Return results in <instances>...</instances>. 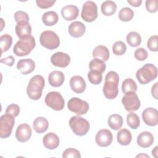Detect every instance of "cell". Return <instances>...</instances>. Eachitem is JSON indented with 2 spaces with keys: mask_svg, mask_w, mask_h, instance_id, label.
Here are the masks:
<instances>
[{
  "mask_svg": "<svg viewBox=\"0 0 158 158\" xmlns=\"http://www.w3.org/2000/svg\"><path fill=\"white\" fill-rule=\"evenodd\" d=\"M89 67L91 70H96L102 73L106 69V65L104 61L94 58L89 62Z\"/></svg>",
  "mask_w": 158,
  "mask_h": 158,
  "instance_id": "obj_31",
  "label": "cell"
},
{
  "mask_svg": "<svg viewBox=\"0 0 158 158\" xmlns=\"http://www.w3.org/2000/svg\"><path fill=\"white\" fill-rule=\"evenodd\" d=\"M88 78L93 85H99L102 80V73L96 70H90L88 73Z\"/></svg>",
  "mask_w": 158,
  "mask_h": 158,
  "instance_id": "obj_36",
  "label": "cell"
},
{
  "mask_svg": "<svg viewBox=\"0 0 158 158\" xmlns=\"http://www.w3.org/2000/svg\"><path fill=\"white\" fill-rule=\"evenodd\" d=\"M15 33L19 39L31 36V27L29 22L20 21L17 22L15 26Z\"/></svg>",
  "mask_w": 158,
  "mask_h": 158,
  "instance_id": "obj_16",
  "label": "cell"
},
{
  "mask_svg": "<svg viewBox=\"0 0 158 158\" xmlns=\"http://www.w3.org/2000/svg\"><path fill=\"white\" fill-rule=\"evenodd\" d=\"M67 107L71 112L78 115L86 114L89 109V104L78 98H72L67 103Z\"/></svg>",
  "mask_w": 158,
  "mask_h": 158,
  "instance_id": "obj_9",
  "label": "cell"
},
{
  "mask_svg": "<svg viewBox=\"0 0 158 158\" xmlns=\"http://www.w3.org/2000/svg\"><path fill=\"white\" fill-rule=\"evenodd\" d=\"M122 102L128 112L137 110L141 105L140 101L136 92H128L125 94L122 99Z\"/></svg>",
  "mask_w": 158,
  "mask_h": 158,
  "instance_id": "obj_11",
  "label": "cell"
},
{
  "mask_svg": "<svg viewBox=\"0 0 158 158\" xmlns=\"http://www.w3.org/2000/svg\"><path fill=\"white\" fill-rule=\"evenodd\" d=\"M143 122L149 126L154 127L158 123V112L152 107H148L142 112Z\"/></svg>",
  "mask_w": 158,
  "mask_h": 158,
  "instance_id": "obj_13",
  "label": "cell"
},
{
  "mask_svg": "<svg viewBox=\"0 0 158 158\" xmlns=\"http://www.w3.org/2000/svg\"><path fill=\"white\" fill-rule=\"evenodd\" d=\"M69 125L72 131L80 136L85 135L90 128L89 122L80 115L72 117L69 120Z\"/></svg>",
  "mask_w": 158,
  "mask_h": 158,
  "instance_id": "obj_5",
  "label": "cell"
},
{
  "mask_svg": "<svg viewBox=\"0 0 158 158\" xmlns=\"http://www.w3.org/2000/svg\"><path fill=\"white\" fill-rule=\"evenodd\" d=\"M56 2V1L50 0H36V3L41 9H47L52 7Z\"/></svg>",
  "mask_w": 158,
  "mask_h": 158,
  "instance_id": "obj_44",
  "label": "cell"
},
{
  "mask_svg": "<svg viewBox=\"0 0 158 158\" xmlns=\"http://www.w3.org/2000/svg\"><path fill=\"white\" fill-rule=\"evenodd\" d=\"M12 44V38L9 34H4L0 37V47L1 54L9 50Z\"/></svg>",
  "mask_w": 158,
  "mask_h": 158,
  "instance_id": "obj_33",
  "label": "cell"
},
{
  "mask_svg": "<svg viewBox=\"0 0 158 158\" xmlns=\"http://www.w3.org/2000/svg\"><path fill=\"white\" fill-rule=\"evenodd\" d=\"M59 17L57 14L54 11H48L43 14L42 16V21L43 23L49 27H51L56 24L58 22Z\"/></svg>",
  "mask_w": 158,
  "mask_h": 158,
  "instance_id": "obj_28",
  "label": "cell"
},
{
  "mask_svg": "<svg viewBox=\"0 0 158 158\" xmlns=\"http://www.w3.org/2000/svg\"><path fill=\"white\" fill-rule=\"evenodd\" d=\"M86 31L85 25L81 22L75 21L71 23L68 27V31L70 36L74 38L82 36Z\"/></svg>",
  "mask_w": 158,
  "mask_h": 158,
  "instance_id": "obj_20",
  "label": "cell"
},
{
  "mask_svg": "<svg viewBox=\"0 0 158 158\" xmlns=\"http://www.w3.org/2000/svg\"><path fill=\"white\" fill-rule=\"evenodd\" d=\"M113 136L112 132L107 129H101L95 136L96 144L100 147H107L112 143Z\"/></svg>",
  "mask_w": 158,
  "mask_h": 158,
  "instance_id": "obj_12",
  "label": "cell"
},
{
  "mask_svg": "<svg viewBox=\"0 0 158 158\" xmlns=\"http://www.w3.org/2000/svg\"><path fill=\"white\" fill-rule=\"evenodd\" d=\"M135 57L139 61H144L148 57V53L147 51L143 48H138L135 50L134 53Z\"/></svg>",
  "mask_w": 158,
  "mask_h": 158,
  "instance_id": "obj_40",
  "label": "cell"
},
{
  "mask_svg": "<svg viewBox=\"0 0 158 158\" xmlns=\"http://www.w3.org/2000/svg\"><path fill=\"white\" fill-rule=\"evenodd\" d=\"M98 7L92 1H86L82 7L81 17L86 22H92L98 17Z\"/></svg>",
  "mask_w": 158,
  "mask_h": 158,
  "instance_id": "obj_10",
  "label": "cell"
},
{
  "mask_svg": "<svg viewBox=\"0 0 158 158\" xmlns=\"http://www.w3.org/2000/svg\"><path fill=\"white\" fill-rule=\"evenodd\" d=\"M101 10L102 14L106 16L112 15L117 10V5L112 1H106L103 2L101 6Z\"/></svg>",
  "mask_w": 158,
  "mask_h": 158,
  "instance_id": "obj_29",
  "label": "cell"
},
{
  "mask_svg": "<svg viewBox=\"0 0 158 158\" xmlns=\"http://www.w3.org/2000/svg\"><path fill=\"white\" fill-rule=\"evenodd\" d=\"M119 76L114 71L109 72L105 77V82L103 86L104 96L109 99H115L118 93Z\"/></svg>",
  "mask_w": 158,
  "mask_h": 158,
  "instance_id": "obj_1",
  "label": "cell"
},
{
  "mask_svg": "<svg viewBox=\"0 0 158 158\" xmlns=\"http://www.w3.org/2000/svg\"><path fill=\"white\" fill-rule=\"evenodd\" d=\"M1 63L6 64L8 66H12L15 62V59L12 56H9L6 58H2L0 60Z\"/></svg>",
  "mask_w": 158,
  "mask_h": 158,
  "instance_id": "obj_45",
  "label": "cell"
},
{
  "mask_svg": "<svg viewBox=\"0 0 158 158\" xmlns=\"http://www.w3.org/2000/svg\"><path fill=\"white\" fill-rule=\"evenodd\" d=\"M127 2L133 7H139L142 3L141 0H128Z\"/></svg>",
  "mask_w": 158,
  "mask_h": 158,
  "instance_id": "obj_47",
  "label": "cell"
},
{
  "mask_svg": "<svg viewBox=\"0 0 158 158\" xmlns=\"http://www.w3.org/2000/svg\"><path fill=\"white\" fill-rule=\"evenodd\" d=\"M44 85L45 81L43 76L36 75L32 77L27 87V94L30 99L35 101L40 99Z\"/></svg>",
  "mask_w": 158,
  "mask_h": 158,
  "instance_id": "obj_2",
  "label": "cell"
},
{
  "mask_svg": "<svg viewBox=\"0 0 158 158\" xmlns=\"http://www.w3.org/2000/svg\"><path fill=\"white\" fill-rule=\"evenodd\" d=\"M43 143L46 149L52 150L59 146L60 143L59 138L54 133L50 132L44 136L43 138Z\"/></svg>",
  "mask_w": 158,
  "mask_h": 158,
  "instance_id": "obj_19",
  "label": "cell"
},
{
  "mask_svg": "<svg viewBox=\"0 0 158 158\" xmlns=\"http://www.w3.org/2000/svg\"><path fill=\"white\" fill-rule=\"evenodd\" d=\"M122 90L125 94L128 92H136L137 91L136 82L132 78H126L122 82Z\"/></svg>",
  "mask_w": 158,
  "mask_h": 158,
  "instance_id": "obj_32",
  "label": "cell"
},
{
  "mask_svg": "<svg viewBox=\"0 0 158 158\" xmlns=\"http://www.w3.org/2000/svg\"><path fill=\"white\" fill-rule=\"evenodd\" d=\"M36 46L35 40L33 36L19 39L13 48V52L17 56L28 55Z\"/></svg>",
  "mask_w": 158,
  "mask_h": 158,
  "instance_id": "obj_4",
  "label": "cell"
},
{
  "mask_svg": "<svg viewBox=\"0 0 158 158\" xmlns=\"http://www.w3.org/2000/svg\"><path fill=\"white\" fill-rule=\"evenodd\" d=\"M63 158H68V157H72V158H80L81 154L79 151L74 148H68L65 149L63 154H62Z\"/></svg>",
  "mask_w": 158,
  "mask_h": 158,
  "instance_id": "obj_39",
  "label": "cell"
},
{
  "mask_svg": "<svg viewBox=\"0 0 158 158\" xmlns=\"http://www.w3.org/2000/svg\"><path fill=\"white\" fill-rule=\"evenodd\" d=\"M126 44L122 41H116L112 46L113 53L116 56H122L126 52Z\"/></svg>",
  "mask_w": 158,
  "mask_h": 158,
  "instance_id": "obj_37",
  "label": "cell"
},
{
  "mask_svg": "<svg viewBox=\"0 0 158 158\" xmlns=\"http://www.w3.org/2000/svg\"><path fill=\"white\" fill-rule=\"evenodd\" d=\"M62 17L67 21L75 20L79 15V10L76 6L70 4L62 7L61 9Z\"/></svg>",
  "mask_w": 158,
  "mask_h": 158,
  "instance_id": "obj_21",
  "label": "cell"
},
{
  "mask_svg": "<svg viewBox=\"0 0 158 158\" xmlns=\"http://www.w3.org/2000/svg\"><path fill=\"white\" fill-rule=\"evenodd\" d=\"M128 44L131 47H137L140 45L141 43V37L140 35L136 31H131L126 38Z\"/></svg>",
  "mask_w": 158,
  "mask_h": 158,
  "instance_id": "obj_30",
  "label": "cell"
},
{
  "mask_svg": "<svg viewBox=\"0 0 158 158\" xmlns=\"http://www.w3.org/2000/svg\"><path fill=\"white\" fill-rule=\"evenodd\" d=\"M127 122L131 129H137L140 125V120L137 114L131 112L127 116Z\"/></svg>",
  "mask_w": 158,
  "mask_h": 158,
  "instance_id": "obj_35",
  "label": "cell"
},
{
  "mask_svg": "<svg viewBox=\"0 0 158 158\" xmlns=\"http://www.w3.org/2000/svg\"><path fill=\"white\" fill-rule=\"evenodd\" d=\"M147 46L150 51L157 52L158 51V36H151L148 40Z\"/></svg>",
  "mask_w": 158,
  "mask_h": 158,
  "instance_id": "obj_38",
  "label": "cell"
},
{
  "mask_svg": "<svg viewBox=\"0 0 158 158\" xmlns=\"http://www.w3.org/2000/svg\"><path fill=\"white\" fill-rule=\"evenodd\" d=\"M6 113L10 114L14 117H16L20 113V107L17 104H11L7 107L6 109Z\"/></svg>",
  "mask_w": 158,
  "mask_h": 158,
  "instance_id": "obj_41",
  "label": "cell"
},
{
  "mask_svg": "<svg viewBox=\"0 0 158 158\" xmlns=\"http://www.w3.org/2000/svg\"><path fill=\"white\" fill-rule=\"evenodd\" d=\"M65 80L64 74L59 70H54L48 75V81L51 86L53 87L60 86Z\"/></svg>",
  "mask_w": 158,
  "mask_h": 158,
  "instance_id": "obj_23",
  "label": "cell"
},
{
  "mask_svg": "<svg viewBox=\"0 0 158 158\" xmlns=\"http://www.w3.org/2000/svg\"><path fill=\"white\" fill-rule=\"evenodd\" d=\"M123 118L119 114H112L107 120V123L110 128L114 130H118L121 128L123 125Z\"/></svg>",
  "mask_w": 158,
  "mask_h": 158,
  "instance_id": "obj_27",
  "label": "cell"
},
{
  "mask_svg": "<svg viewBox=\"0 0 158 158\" xmlns=\"http://www.w3.org/2000/svg\"><path fill=\"white\" fill-rule=\"evenodd\" d=\"M49 127L48 120L43 117H38L36 118L33 122V127L34 130L38 133H42L46 131Z\"/></svg>",
  "mask_w": 158,
  "mask_h": 158,
  "instance_id": "obj_24",
  "label": "cell"
},
{
  "mask_svg": "<svg viewBox=\"0 0 158 158\" xmlns=\"http://www.w3.org/2000/svg\"><path fill=\"white\" fill-rule=\"evenodd\" d=\"M157 148H158V147H157V146H156V147L154 148V149L152 150V156H153L154 157H158V156H157V152H158V151H157Z\"/></svg>",
  "mask_w": 158,
  "mask_h": 158,
  "instance_id": "obj_48",
  "label": "cell"
},
{
  "mask_svg": "<svg viewBox=\"0 0 158 158\" xmlns=\"http://www.w3.org/2000/svg\"><path fill=\"white\" fill-rule=\"evenodd\" d=\"M117 139L120 144L122 146H127L131 141L132 135L128 130L122 128L117 133Z\"/></svg>",
  "mask_w": 158,
  "mask_h": 158,
  "instance_id": "obj_26",
  "label": "cell"
},
{
  "mask_svg": "<svg viewBox=\"0 0 158 158\" xmlns=\"http://www.w3.org/2000/svg\"><path fill=\"white\" fill-rule=\"evenodd\" d=\"M93 56L94 58L101 59L103 61H107L110 56V52L108 48L102 45L96 46L93 51Z\"/></svg>",
  "mask_w": 158,
  "mask_h": 158,
  "instance_id": "obj_25",
  "label": "cell"
},
{
  "mask_svg": "<svg viewBox=\"0 0 158 158\" xmlns=\"http://www.w3.org/2000/svg\"><path fill=\"white\" fill-rule=\"evenodd\" d=\"M31 134L32 130L30 126L27 123H22L16 130L15 138L19 142L24 143L30 139Z\"/></svg>",
  "mask_w": 158,
  "mask_h": 158,
  "instance_id": "obj_15",
  "label": "cell"
},
{
  "mask_svg": "<svg viewBox=\"0 0 158 158\" xmlns=\"http://www.w3.org/2000/svg\"><path fill=\"white\" fill-rule=\"evenodd\" d=\"M14 123V116L6 113L1 115L0 118V137L1 138H7L10 136Z\"/></svg>",
  "mask_w": 158,
  "mask_h": 158,
  "instance_id": "obj_7",
  "label": "cell"
},
{
  "mask_svg": "<svg viewBox=\"0 0 158 158\" xmlns=\"http://www.w3.org/2000/svg\"><path fill=\"white\" fill-rule=\"evenodd\" d=\"M157 67L152 64H146L136 73V77L140 84L146 85L156 78Z\"/></svg>",
  "mask_w": 158,
  "mask_h": 158,
  "instance_id": "obj_3",
  "label": "cell"
},
{
  "mask_svg": "<svg viewBox=\"0 0 158 158\" xmlns=\"http://www.w3.org/2000/svg\"><path fill=\"white\" fill-rule=\"evenodd\" d=\"M157 0H147L146 1V8L151 13L156 12L157 10Z\"/></svg>",
  "mask_w": 158,
  "mask_h": 158,
  "instance_id": "obj_43",
  "label": "cell"
},
{
  "mask_svg": "<svg viewBox=\"0 0 158 158\" xmlns=\"http://www.w3.org/2000/svg\"><path fill=\"white\" fill-rule=\"evenodd\" d=\"M14 17L17 23L20 21L29 22V17L28 14L22 10H18L15 12Z\"/></svg>",
  "mask_w": 158,
  "mask_h": 158,
  "instance_id": "obj_42",
  "label": "cell"
},
{
  "mask_svg": "<svg viewBox=\"0 0 158 158\" xmlns=\"http://www.w3.org/2000/svg\"><path fill=\"white\" fill-rule=\"evenodd\" d=\"M140 156H143V157H144V156H145V157H148V158L149 157V156H148V155H146V154H143V155L142 154H139V155H138V156H136V157H140Z\"/></svg>",
  "mask_w": 158,
  "mask_h": 158,
  "instance_id": "obj_49",
  "label": "cell"
},
{
  "mask_svg": "<svg viewBox=\"0 0 158 158\" xmlns=\"http://www.w3.org/2000/svg\"><path fill=\"white\" fill-rule=\"evenodd\" d=\"M154 143V136L149 131H143L137 137L138 144L143 148L150 147Z\"/></svg>",
  "mask_w": 158,
  "mask_h": 158,
  "instance_id": "obj_22",
  "label": "cell"
},
{
  "mask_svg": "<svg viewBox=\"0 0 158 158\" xmlns=\"http://www.w3.org/2000/svg\"><path fill=\"white\" fill-rule=\"evenodd\" d=\"M51 62L54 66L64 68L69 65L70 57L63 52H57L51 56Z\"/></svg>",
  "mask_w": 158,
  "mask_h": 158,
  "instance_id": "obj_14",
  "label": "cell"
},
{
  "mask_svg": "<svg viewBox=\"0 0 158 158\" xmlns=\"http://www.w3.org/2000/svg\"><path fill=\"white\" fill-rule=\"evenodd\" d=\"M157 85H158V83L156 82L152 86L151 88V94L152 96L156 99H157Z\"/></svg>",
  "mask_w": 158,
  "mask_h": 158,
  "instance_id": "obj_46",
  "label": "cell"
},
{
  "mask_svg": "<svg viewBox=\"0 0 158 158\" xmlns=\"http://www.w3.org/2000/svg\"><path fill=\"white\" fill-rule=\"evenodd\" d=\"M45 104L54 110H61L64 107V99L61 94L57 91L48 93L44 99Z\"/></svg>",
  "mask_w": 158,
  "mask_h": 158,
  "instance_id": "obj_8",
  "label": "cell"
},
{
  "mask_svg": "<svg viewBox=\"0 0 158 158\" xmlns=\"http://www.w3.org/2000/svg\"><path fill=\"white\" fill-rule=\"evenodd\" d=\"M70 86L73 91L76 93H82L85 91L86 85L83 78L79 75L73 76L70 80Z\"/></svg>",
  "mask_w": 158,
  "mask_h": 158,
  "instance_id": "obj_17",
  "label": "cell"
},
{
  "mask_svg": "<svg viewBox=\"0 0 158 158\" xmlns=\"http://www.w3.org/2000/svg\"><path fill=\"white\" fill-rule=\"evenodd\" d=\"M17 68L22 74L27 75L35 70V63L31 59H20L17 62Z\"/></svg>",
  "mask_w": 158,
  "mask_h": 158,
  "instance_id": "obj_18",
  "label": "cell"
},
{
  "mask_svg": "<svg viewBox=\"0 0 158 158\" xmlns=\"http://www.w3.org/2000/svg\"><path fill=\"white\" fill-rule=\"evenodd\" d=\"M40 42L42 46L50 50L57 48L60 44L59 37L51 30H46L42 32L40 36Z\"/></svg>",
  "mask_w": 158,
  "mask_h": 158,
  "instance_id": "obj_6",
  "label": "cell"
},
{
  "mask_svg": "<svg viewBox=\"0 0 158 158\" xmlns=\"http://www.w3.org/2000/svg\"><path fill=\"white\" fill-rule=\"evenodd\" d=\"M134 17V11L129 7H125L120 9L118 13V18L123 22H128Z\"/></svg>",
  "mask_w": 158,
  "mask_h": 158,
  "instance_id": "obj_34",
  "label": "cell"
}]
</instances>
